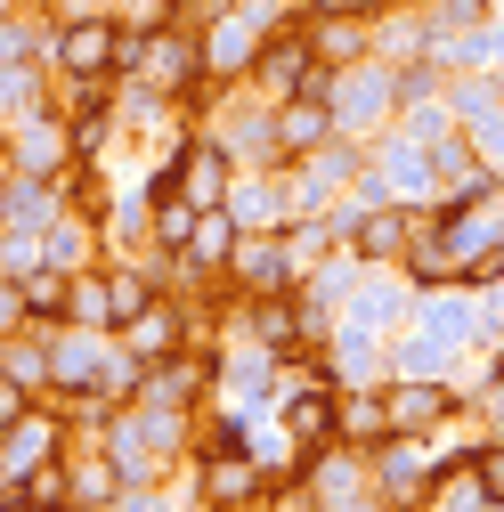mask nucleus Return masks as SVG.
<instances>
[{
    "mask_svg": "<svg viewBox=\"0 0 504 512\" xmlns=\"http://www.w3.org/2000/svg\"><path fill=\"white\" fill-rule=\"evenodd\" d=\"M456 366H464L456 342H439V334H423V326L391 334V374H439V382H456Z\"/></svg>",
    "mask_w": 504,
    "mask_h": 512,
    "instance_id": "20",
    "label": "nucleus"
},
{
    "mask_svg": "<svg viewBox=\"0 0 504 512\" xmlns=\"http://www.w3.org/2000/svg\"><path fill=\"white\" fill-rule=\"evenodd\" d=\"M25 504H66V456H49L25 472Z\"/></svg>",
    "mask_w": 504,
    "mask_h": 512,
    "instance_id": "31",
    "label": "nucleus"
},
{
    "mask_svg": "<svg viewBox=\"0 0 504 512\" xmlns=\"http://www.w3.org/2000/svg\"><path fill=\"white\" fill-rule=\"evenodd\" d=\"M57 212H66V204H57V179H25V171H9V187H0V228H49Z\"/></svg>",
    "mask_w": 504,
    "mask_h": 512,
    "instance_id": "19",
    "label": "nucleus"
},
{
    "mask_svg": "<svg viewBox=\"0 0 504 512\" xmlns=\"http://www.w3.org/2000/svg\"><path fill=\"white\" fill-rule=\"evenodd\" d=\"M66 326H98V334H114V293H106V261H90V269H66Z\"/></svg>",
    "mask_w": 504,
    "mask_h": 512,
    "instance_id": "21",
    "label": "nucleus"
},
{
    "mask_svg": "<svg viewBox=\"0 0 504 512\" xmlns=\"http://www.w3.org/2000/svg\"><path fill=\"white\" fill-rule=\"evenodd\" d=\"M244 334L261 342V350H277V358H318L301 342V301L293 293H269V301H244Z\"/></svg>",
    "mask_w": 504,
    "mask_h": 512,
    "instance_id": "15",
    "label": "nucleus"
},
{
    "mask_svg": "<svg viewBox=\"0 0 504 512\" xmlns=\"http://www.w3.org/2000/svg\"><path fill=\"white\" fill-rule=\"evenodd\" d=\"M399 131H407L415 147H439V139H448V131H456V106H448V82H439L431 98H415V106H399Z\"/></svg>",
    "mask_w": 504,
    "mask_h": 512,
    "instance_id": "25",
    "label": "nucleus"
},
{
    "mask_svg": "<svg viewBox=\"0 0 504 512\" xmlns=\"http://www.w3.org/2000/svg\"><path fill=\"white\" fill-rule=\"evenodd\" d=\"M106 17L122 33H163V25H179V0H106Z\"/></svg>",
    "mask_w": 504,
    "mask_h": 512,
    "instance_id": "28",
    "label": "nucleus"
},
{
    "mask_svg": "<svg viewBox=\"0 0 504 512\" xmlns=\"http://www.w3.org/2000/svg\"><path fill=\"white\" fill-rule=\"evenodd\" d=\"M0 147H9V163L25 179H66V163H74V131H66V114H49V106L17 114L9 131H0Z\"/></svg>",
    "mask_w": 504,
    "mask_h": 512,
    "instance_id": "7",
    "label": "nucleus"
},
{
    "mask_svg": "<svg viewBox=\"0 0 504 512\" xmlns=\"http://www.w3.org/2000/svg\"><path fill=\"white\" fill-rule=\"evenodd\" d=\"M17 285H25V326H66V277L57 269H33Z\"/></svg>",
    "mask_w": 504,
    "mask_h": 512,
    "instance_id": "27",
    "label": "nucleus"
},
{
    "mask_svg": "<svg viewBox=\"0 0 504 512\" xmlns=\"http://www.w3.org/2000/svg\"><path fill=\"white\" fill-rule=\"evenodd\" d=\"M212 9H220V0H179V17H187V25H196V17H212Z\"/></svg>",
    "mask_w": 504,
    "mask_h": 512,
    "instance_id": "36",
    "label": "nucleus"
},
{
    "mask_svg": "<svg viewBox=\"0 0 504 512\" xmlns=\"http://www.w3.org/2000/svg\"><path fill=\"white\" fill-rule=\"evenodd\" d=\"M350 317H358V326H374V334H407V317H415L407 269H366L358 293H350Z\"/></svg>",
    "mask_w": 504,
    "mask_h": 512,
    "instance_id": "12",
    "label": "nucleus"
},
{
    "mask_svg": "<svg viewBox=\"0 0 504 512\" xmlns=\"http://www.w3.org/2000/svg\"><path fill=\"white\" fill-rule=\"evenodd\" d=\"M228 293L244 301H269V293H293L301 269H293V252H285V228H236V252H228Z\"/></svg>",
    "mask_w": 504,
    "mask_h": 512,
    "instance_id": "4",
    "label": "nucleus"
},
{
    "mask_svg": "<svg viewBox=\"0 0 504 512\" xmlns=\"http://www.w3.org/2000/svg\"><path fill=\"white\" fill-rule=\"evenodd\" d=\"M106 293H114V326H131V317L163 293L155 277V252H139V261H106Z\"/></svg>",
    "mask_w": 504,
    "mask_h": 512,
    "instance_id": "22",
    "label": "nucleus"
},
{
    "mask_svg": "<svg viewBox=\"0 0 504 512\" xmlns=\"http://www.w3.org/2000/svg\"><path fill=\"white\" fill-rule=\"evenodd\" d=\"M236 228H285L293 220V187H285V163L269 171H236L228 179V204H220Z\"/></svg>",
    "mask_w": 504,
    "mask_h": 512,
    "instance_id": "9",
    "label": "nucleus"
},
{
    "mask_svg": "<svg viewBox=\"0 0 504 512\" xmlns=\"http://www.w3.org/2000/svg\"><path fill=\"white\" fill-rule=\"evenodd\" d=\"M17 326H25V285L0 277V334H17Z\"/></svg>",
    "mask_w": 504,
    "mask_h": 512,
    "instance_id": "33",
    "label": "nucleus"
},
{
    "mask_svg": "<svg viewBox=\"0 0 504 512\" xmlns=\"http://www.w3.org/2000/svg\"><path fill=\"white\" fill-rule=\"evenodd\" d=\"M383 407H391V431H423V439L464 423V391L439 382V374H391L383 382Z\"/></svg>",
    "mask_w": 504,
    "mask_h": 512,
    "instance_id": "6",
    "label": "nucleus"
},
{
    "mask_svg": "<svg viewBox=\"0 0 504 512\" xmlns=\"http://www.w3.org/2000/svg\"><path fill=\"white\" fill-rule=\"evenodd\" d=\"M179 252L220 285V277H228V252H236V220H228V212H196V236H187Z\"/></svg>",
    "mask_w": 504,
    "mask_h": 512,
    "instance_id": "24",
    "label": "nucleus"
},
{
    "mask_svg": "<svg viewBox=\"0 0 504 512\" xmlns=\"http://www.w3.org/2000/svg\"><path fill=\"white\" fill-rule=\"evenodd\" d=\"M90 261H106V236H98V220H82V212H57L49 228H41V269H90Z\"/></svg>",
    "mask_w": 504,
    "mask_h": 512,
    "instance_id": "16",
    "label": "nucleus"
},
{
    "mask_svg": "<svg viewBox=\"0 0 504 512\" xmlns=\"http://www.w3.org/2000/svg\"><path fill=\"white\" fill-rule=\"evenodd\" d=\"M106 350H114V334H98V326H49V391H90Z\"/></svg>",
    "mask_w": 504,
    "mask_h": 512,
    "instance_id": "10",
    "label": "nucleus"
},
{
    "mask_svg": "<svg viewBox=\"0 0 504 512\" xmlns=\"http://www.w3.org/2000/svg\"><path fill=\"white\" fill-rule=\"evenodd\" d=\"M496 9H504V0H496Z\"/></svg>",
    "mask_w": 504,
    "mask_h": 512,
    "instance_id": "38",
    "label": "nucleus"
},
{
    "mask_svg": "<svg viewBox=\"0 0 504 512\" xmlns=\"http://www.w3.org/2000/svg\"><path fill=\"white\" fill-rule=\"evenodd\" d=\"M374 57H383L391 74L431 57V17H423V0H391V9H374Z\"/></svg>",
    "mask_w": 504,
    "mask_h": 512,
    "instance_id": "14",
    "label": "nucleus"
},
{
    "mask_svg": "<svg viewBox=\"0 0 504 512\" xmlns=\"http://www.w3.org/2000/svg\"><path fill=\"white\" fill-rule=\"evenodd\" d=\"M269 122H277V155L293 163V155H309V147L334 131V106L301 90V98H277V106H269Z\"/></svg>",
    "mask_w": 504,
    "mask_h": 512,
    "instance_id": "18",
    "label": "nucleus"
},
{
    "mask_svg": "<svg viewBox=\"0 0 504 512\" xmlns=\"http://www.w3.org/2000/svg\"><path fill=\"white\" fill-rule=\"evenodd\" d=\"M326 106H334V131H342V139H366V147H374V139L399 122V74L383 66V57H358V66L334 74Z\"/></svg>",
    "mask_w": 504,
    "mask_h": 512,
    "instance_id": "1",
    "label": "nucleus"
},
{
    "mask_svg": "<svg viewBox=\"0 0 504 512\" xmlns=\"http://www.w3.org/2000/svg\"><path fill=\"white\" fill-rule=\"evenodd\" d=\"M122 82H147V90H163V98H179V106H196V98L212 90L196 25L179 17V25H163V33H139V66L122 74Z\"/></svg>",
    "mask_w": 504,
    "mask_h": 512,
    "instance_id": "2",
    "label": "nucleus"
},
{
    "mask_svg": "<svg viewBox=\"0 0 504 512\" xmlns=\"http://www.w3.org/2000/svg\"><path fill=\"white\" fill-rule=\"evenodd\" d=\"M431 179H439V196H472V187L488 179V163H480V155H472V139H464V122L431 147Z\"/></svg>",
    "mask_w": 504,
    "mask_h": 512,
    "instance_id": "23",
    "label": "nucleus"
},
{
    "mask_svg": "<svg viewBox=\"0 0 504 512\" xmlns=\"http://www.w3.org/2000/svg\"><path fill=\"white\" fill-rule=\"evenodd\" d=\"M334 439H342V447H366V456L391 439L383 382H334Z\"/></svg>",
    "mask_w": 504,
    "mask_h": 512,
    "instance_id": "11",
    "label": "nucleus"
},
{
    "mask_svg": "<svg viewBox=\"0 0 504 512\" xmlns=\"http://www.w3.org/2000/svg\"><path fill=\"white\" fill-rule=\"evenodd\" d=\"M472 480H480L488 504L504 512V439H472Z\"/></svg>",
    "mask_w": 504,
    "mask_h": 512,
    "instance_id": "30",
    "label": "nucleus"
},
{
    "mask_svg": "<svg viewBox=\"0 0 504 512\" xmlns=\"http://www.w3.org/2000/svg\"><path fill=\"white\" fill-rule=\"evenodd\" d=\"M448 106H456V122H480V114H496L504 106V74H448Z\"/></svg>",
    "mask_w": 504,
    "mask_h": 512,
    "instance_id": "26",
    "label": "nucleus"
},
{
    "mask_svg": "<svg viewBox=\"0 0 504 512\" xmlns=\"http://www.w3.org/2000/svg\"><path fill=\"white\" fill-rule=\"evenodd\" d=\"M464 415L480 423V439H504V374L488 382V391H480V399H464Z\"/></svg>",
    "mask_w": 504,
    "mask_h": 512,
    "instance_id": "32",
    "label": "nucleus"
},
{
    "mask_svg": "<svg viewBox=\"0 0 504 512\" xmlns=\"http://www.w3.org/2000/svg\"><path fill=\"white\" fill-rule=\"evenodd\" d=\"M114 57H122V25H114L106 9H90V17H49V33H41V66H49V74L114 82Z\"/></svg>",
    "mask_w": 504,
    "mask_h": 512,
    "instance_id": "3",
    "label": "nucleus"
},
{
    "mask_svg": "<svg viewBox=\"0 0 504 512\" xmlns=\"http://www.w3.org/2000/svg\"><path fill=\"white\" fill-rule=\"evenodd\" d=\"M9 171H17V163H9V147H0V187H9Z\"/></svg>",
    "mask_w": 504,
    "mask_h": 512,
    "instance_id": "37",
    "label": "nucleus"
},
{
    "mask_svg": "<svg viewBox=\"0 0 504 512\" xmlns=\"http://www.w3.org/2000/svg\"><path fill=\"white\" fill-rule=\"evenodd\" d=\"M25 407H41V399L25 391V382H9V374H0V431H9V423H17Z\"/></svg>",
    "mask_w": 504,
    "mask_h": 512,
    "instance_id": "34",
    "label": "nucleus"
},
{
    "mask_svg": "<svg viewBox=\"0 0 504 512\" xmlns=\"http://www.w3.org/2000/svg\"><path fill=\"white\" fill-rule=\"evenodd\" d=\"M309 33V57H318V66H358V57H374V17H309L301 25Z\"/></svg>",
    "mask_w": 504,
    "mask_h": 512,
    "instance_id": "17",
    "label": "nucleus"
},
{
    "mask_svg": "<svg viewBox=\"0 0 504 512\" xmlns=\"http://www.w3.org/2000/svg\"><path fill=\"white\" fill-rule=\"evenodd\" d=\"M122 496V472L106 456V439H66V504L74 512H106Z\"/></svg>",
    "mask_w": 504,
    "mask_h": 512,
    "instance_id": "13",
    "label": "nucleus"
},
{
    "mask_svg": "<svg viewBox=\"0 0 504 512\" xmlns=\"http://www.w3.org/2000/svg\"><path fill=\"white\" fill-rule=\"evenodd\" d=\"M326 374L334 382H391V334H374V326H358V317L342 309L334 317V334H326Z\"/></svg>",
    "mask_w": 504,
    "mask_h": 512,
    "instance_id": "8",
    "label": "nucleus"
},
{
    "mask_svg": "<svg viewBox=\"0 0 504 512\" xmlns=\"http://www.w3.org/2000/svg\"><path fill=\"white\" fill-rule=\"evenodd\" d=\"M464 139H472V155L488 163V179H504V106L480 114V122H464Z\"/></svg>",
    "mask_w": 504,
    "mask_h": 512,
    "instance_id": "29",
    "label": "nucleus"
},
{
    "mask_svg": "<svg viewBox=\"0 0 504 512\" xmlns=\"http://www.w3.org/2000/svg\"><path fill=\"white\" fill-rule=\"evenodd\" d=\"M114 342L131 350L139 366H163V358H179V350H196V301H179V293H155L131 326H114Z\"/></svg>",
    "mask_w": 504,
    "mask_h": 512,
    "instance_id": "5",
    "label": "nucleus"
},
{
    "mask_svg": "<svg viewBox=\"0 0 504 512\" xmlns=\"http://www.w3.org/2000/svg\"><path fill=\"white\" fill-rule=\"evenodd\" d=\"M480 309H488V326H504V277H496V285H480Z\"/></svg>",
    "mask_w": 504,
    "mask_h": 512,
    "instance_id": "35",
    "label": "nucleus"
}]
</instances>
